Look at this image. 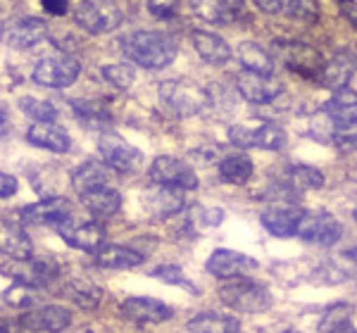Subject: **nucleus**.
<instances>
[{
    "label": "nucleus",
    "mask_w": 357,
    "mask_h": 333,
    "mask_svg": "<svg viewBox=\"0 0 357 333\" xmlns=\"http://www.w3.org/2000/svg\"><path fill=\"white\" fill-rule=\"evenodd\" d=\"M122 53L143 70H165L176 60L178 45L162 31H134L122 38Z\"/></svg>",
    "instance_id": "f257e3e1"
},
{
    "label": "nucleus",
    "mask_w": 357,
    "mask_h": 333,
    "mask_svg": "<svg viewBox=\"0 0 357 333\" xmlns=\"http://www.w3.org/2000/svg\"><path fill=\"white\" fill-rule=\"evenodd\" d=\"M220 300L236 312L260 314L272 307V293L260 281H252L250 277L224 279V284L217 291Z\"/></svg>",
    "instance_id": "f03ea898"
},
{
    "label": "nucleus",
    "mask_w": 357,
    "mask_h": 333,
    "mask_svg": "<svg viewBox=\"0 0 357 333\" xmlns=\"http://www.w3.org/2000/svg\"><path fill=\"white\" fill-rule=\"evenodd\" d=\"M158 98L176 117H195L212 102L207 88H200L188 79H167L158 86Z\"/></svg>",
    "instance_id": "7ed1b4c3"
},
{
    "label": "nucleus",
    "mask_w": 357,
    "mask_h": 333,
    "mask_svg": "<svg viewBox=\"0 0 357 333\" xmlns=\"http://www.w3.org/2000/svg\"><path fill=\"white\" fill-rule=\"evenodd\" d=\"M82 65L69 53H50L36 60L31 72L33 84L43 88H69L79 79Z\"/></svg>",
    "instance_id": "20e7f679"
},
{
    "label": "nucleus",
    "mask_w": 357,
    "mask_h": 333,
    "mask_svg": "<svg viewBox=\"0 0 357 333\" xmlns=\"http://www.w3.org/2000/svg\"><path fill=\"white\" fill-rule=\"evenodd\" d=\"M74 22L86 33H110L122 24V10L114 0H79L74 8Z\"/></svg>",
    "instance_id": "39448f33"
},
{
    "label": "nucleus",
    "mask_w": 357,
    "mask_h": 333,
    "mask_svg": "<svg viewBox=\"0 0 357 333\" xmlns=\"http://www.w3.org/2000/svg\"><path fill=\"white\" fill-rule=\"evenodd\" d=\"M274 48L284 65L303 79H319L326 62L321 60L319 50L303 41H274Z\"/></svg>",
    "instance_id": "423d86ee"
},
{
    "label": "nucleus",
    "mask_w": 357,
    "mask_h": 333,
    "mask_svg": "<svg viewBox=\"0 0 357 333\" xmlns=\"http://www.w3.org/2000/svg\"><path fill=\"white\" fill-rule=\"evenodd\" d=\"M229 141L231 146L241 148V150H252V148H260V150H284L286 143H289V136L281 129L279 124H262L257 129H248V126L238 124L229 129Z\"/></svg>",
    "instance_id": "0eeeda50"
},
{
    "label": "nucleus",
    "mask_w": 357,
    "mask_h": 333,
    "mask_svg": "<svg viewBox=\"0 0 357 333\" xmlns=\"http://www.w3.org/2000/svg\"><path fill=\"white\" fill-rule=\"evenodd\" d=\"M98 153L110 164V169L119 171V174H131V171L141 169L143 160H146L138 148H134L114 131H102L100 141H98Z\"/></svg>",
    "instance_id": "6e6552de"
},
{
    "label": "nucleus",
    "mask_w": 357,
    "mask_h": 333,
    "mask_svg": "<svg viewBox=\"0 0 357 333\" xmlns=\"http://www.w3.org/2000/svg\"><path fill=\"white\" fill-rule=\"evenodd\" d=\"M296 236L305 243L331 248L343 238V226L329 212H303V219L298 224Z\"/></svg>",
    "instance_id": "1a4fd4ad"
},
{
    "label": "nucleus",
    "mask_w": 357,
    "mask_h": 333,
    "mask_svg": "<svg viewBox=\"0 0 357 333\" xmlns=\"http://www.w3.org/2000/svg\"><path fill=\"white\" fill-rule=\"evenodd\" d=\"M55 229L69 248L91 252V255H96V252L105 245V238H107L105 226L98 224V219L96 222H74L72 217H67V219L57 224Z\"/></svg>",
    "instance_id": "9d476101"
},
{
    "label": "nucleus",
    "mask_w": 357,
    "mask_h": 333,
    "mask_svg": "<svg viewBox=\"0 0 357 333\" xmlns=\"http://www.w3.org/2000/svg\"><path fill=\"white\" fill-rule=\"evenodd\" d=\"M148 179L153 183H167V186H178L183 191H195L198 188V174L193 166L172 155H160L153 160L148 169Z\"/></svg>",
    "instance_id": "9b49d317"
},
{
    "label": "nucleus",
    "mask_w": 357,
    "mask_h": 333,
    "mask_svg": "<svg viewBox=\"0 0 357 333\" xmlns=\"http://www.w3.org/2000/svg\"><path fill=\"white\" fill-rule=\"evenodd\" d=\"M50 36L48 22L41 17H17L3 26V41L15 50L36 48Z\"/></svg>",
    "instance_id": "f8f14e48"
},
{
    "label": "nucleus",
    "mask_w": 357,
    "mask_h": 333,
    "mask_svg": "<svg viewBox=\"0 0 357 333\" xmlns=\"http://www.w3.org/2000/svg\"><path fill=\"white\" fill-rule=\"evenodd\" d=\"M236 91L241 98L252 105H267L284 93V84L276 82L272 74H257L250 70H243L236 74Z\"/></svg>",
    "instance_id": "ddd939ff"
},
{
    "label": "nucleus",
    "mask_w": 357,
    "mask_h": 333,
    "mask_svg": "<svg viewBox=\"0 0 357 333\" xmlns=\"http://www.w3.org/2000/svg\"><path fill=\"white\" fill-rule=\"evenodd\" d=\"M324 110L331 114L333 122L341 126V134L336 136V146H343L348 139H353L357 134V91L353 88H341L333 91V98L326 100Z\"/></svg>",
    "instance_id": "4468645a"
},
{
    "label": "nucleus",
    "mask_w": 357,
    "mask_h": 333,
    "mask_svg": "<svg viewBox=\"0 0 357 333\" xmlns=\"http://www.w3.org/2000/svg\"><path fill=\"white\" fill-rule=\"evenodd\" d=\"M205 269L215 279H236L250 277L252 272L260 269V264H257V260H252L250 255H245V252L220 248L210 255V260L205 262Z\"/></svg>",
    "instance_id": "2eb2a0df"
},
{
    "label": "nucleus",
    "mask_w": 357,
    "mask_h": 333,
    "mask_svg": "<svg viewBox=\"0 0 357 333\" xmlns=\"http://www.w3.org/2000/svg\"><path fill=\"white\" fill-rule=\"evenodd\" d=\"M22 224H36V226H57L60 222H65L67 217H72V205L62 195H53V198H43L33 205H26L20 212Z\"/></svg>",
    "instance_id": "dca6fc26"
},
{
    "label": "nucleus",
    "mask_w": 357,
    "mask_h": 333,
    "mask_svg": "<svg viewBox=\"0 0 357 333\" xmlns=\"http://www.w3.org/2000/svg\"><path fill=\"white\" fill-rule=\"evenodd\" d=\"M119 312L138 326L162 324V321L174 317V309L162 300H155V297H126L119 305Z\"/></svg>",
    "instance_id": "f3484780"
},
{
    "label": "nucleus",
    "mask_w": 357,
    "mask_h": 333,
    "mask_svg": "<svg viewBox=\"0 0 357 333\" xmlns=\"http://www.w3.org/2000/svg\"><path fill=\"white\" fill-rule=\"evenodd\" d=\"M146 208L155 219H169L186 208L183 188L167 186V183H155V188L146 193Z\"/></svg>",
    "instance_id": "a211bd4d"
},
{
    "label": "nucleus",
    "mask_w": 357,
    "mask_h": 333,
    "mask_svg": "<svg viewBox=\"0 0 357 333\" xmlns=\"http://www.w3.org/2000/svg\"><path fill=\"white\" fill-rule=\"evenodd\" d=\"M303 212L305 210L296 208L293 203H284V205L274 203V208L264 210L260 215V224L276 238H291L296 236L298 224L303 219Z\"/></svg>",
    "instance_id": "6ab92c4d"
},
{
    "label": "nucleus",
    "mask_w": 357,
    "mask_h": 333,
    "mask_svg": "<svg viewBox=\"0 0 357 333\" xmlns=\"http://www.w3.org/2000/svg\"><path fill=\"white\" fill-rule=\"evenodd\" d=\"M26 141L41 150L65 155L72 150V136L53 122H33L26 129Z\"/></svg>",
    "instance_id": "aec40b11"
},
{
    "label": "nucleus",
    "mask_w": 357,
    "mask_h": 333,
    "mask_svg": "<svg viewBox=\"0 0 357 333\" xmlns=\"http://www.w3.org/2000/svg\"><path fill=\"white\" fill-rule=\"evenodd\" d=\"M72 324V312L60 305H45L41 309H29L22 314L20 326L31 331H65Z\"/></svg>",
    "instance_id": "412c9836"
},
{
    "label": "nucleus",
    "mask_w": 357,
    "mask_h": 333,
    "mask_svg": "<svg viewBox=\"0 0 357 333\" xmlns=\"http://www.w3.org/2000/svg\"><path fill=\"white\" fill-rule=\"evenodd\" d=\"M191 43L195 53L200 55V60H205L212 67H222L231 60V45L212 31L195 29V31H191Z\"/></svg>",
    "instance_id": "4be33fe9"
},
{
    "label": "nucleus",
    "mask_w": 357,
    "mask_h": 333,
    "mask_svg": "<svg viewBox=\"0 0 357 333\" xmlns=\"http://www.w3.org/2000/svg\"><path fill=\"white\" fill-rule=\"evenodd\" d=\"M82 203L93 219L102 222V219H110V217H114L122 210V193L112 186H100L93 188V191L82 193Z\"/></svg>",
    "instance_id": "5701e85b"
},
{
    "label": "nucleus",
    "mask_w": 357,
    "mask_h": 333,
    "mask_svg": "<svg viewBox=\"0 0 357 333\" xmlns=\"http://www.w3.org/2000/svg\"><path fill=\"white\" fill-rule=\"evenodd\" d=\"M10 274H13L15 279L36 286V288H45V286H50L60 277V264L55 262V257H38V260L31 257V260L22 262V272L20 269H13Z\"/></svg>",
    "instance_id": "b1692460"
},
{
    "label": "nucleus",
    "mask_w": 357,
    "mask_h": 333,
    "mask_svg": "<svg viewBox=\"0 0 357 333\" xmlns=\"http://www.w3.org/2000/svg\"><path fill=\"white\" fill-rule=\"evenodd\" d=\"M355 70H357L355 57L350 55L348 50H341V53H336L324 65V72H321V77H319V84L329 91L348 88L350 79L355 77Z\"/></svg>",
    "instance_id": "393cba45"
},
{
    "label": "nucleus",
    "mask_w": 357,
    "mask_h": 333,
    "mask_svg": "<svg viewBox=\"0 0 357 333\" xmlns=\"http://www.w3.org/2000/svg\"><path fill=\"white\" fill-rule=\"evenodd\" d=\"M3 255L15 262H24L33 257V243L24 231V224L10 222L8 217L3 219Z\"/></svg>",
    "instance_id": "a878e982"
},
{
    "label": "nucleus",
    "mask_w": 357,
    "mask_h": 333,
    "mask_svg": "<svg viewBox=\"0 0 357 333\" xmlns=\"http://www.w3.org/2000/svg\"><path fill=\"white\" fill-rule=\"evenodd\" d=\"M110 164L105 160H86L84 164H79L72 174V188L79 195L86 191H93L100 186H110Z\"/></svg>",
    "instance_id": "bb28decb"
},
{
    "label": "nucleus",
    "mask_w": 357,
    "mask_h": 333,
    "mask_svg": "<svg viewBox=\"0 0 357 333\" xmlns=\"http://www.w3.org/2000/svg\"><path fill=\"white\" fill-rule=\"evenodd\" d=\"M62 295H65L67 300H72L79 309H86V312L98 309V307H100V302H102V288H100V286H96L93 281H89V279L67 281L65 288H62Z\"/></svg>",
    "instance_id": "cd10ccee"
},
{
    "label": "nucleus",
    "mask_w": 357,
    "mask_h": 333,
    "mask_svg": "<svg viewBox=\"0 0 357 333\" xmlns=\"http://www.w3.org/2000/svg\"><path fill=\"white\" fill-rule=\"evenodd\" d=\"M143 260H146V255L126 248V245H114V243H105L96 252V262L105 269H134L141 267Z\"/></svg>",
    "instance_id": "c85d7f7f"
},
{
    "label": "nucleus",
    "mask_w": 357,
    "mask_h": 333,
    "mask_svg": "<svg viewBox=\"0 0 357 333\" xmlns=\"http://www.w3.org/2000/svg\"><path fill=\"white\" fill-rule=\"evenodd\" d=\"M296 191H319L324 186V174L310 164H289L281 171V179Z\"/></svg>",
    "instance_id": "c756f323"
},
{
    "label": "nucleus",
    "mask_w": 357,
    "mask_h": 333,
    "mask_svg": "<svg viewBox=\"0 0 357 333\" xmlns=\"http://www.w3.org/2000/svg\"><path fill=\"white\" fill-rule=\"evenodd\" d=\"M238 62L243 65V70H250V72H257V74H272L276 62L274 57L262 48V45L252 43V41H243L238 43Z\"/></svg>",
    "instance_id": "7c9ffc66"
},
{
    "label": "nucleus",
    "mask_w": 357,
    "mask_h": 333,
    "mask_svg": "<svg viewBox=\"0 0 357 333\" xmlns=\"http://www.w3.org/2000/svg\"><path fill=\"white\" fill-rule=\"evenodd\" d=\"M191 331H205V333H236L241 331V321L231 314L220 312H200L188 321Z\"/></svg>",
    "instance_id": "2f4dec72"
},
{
    "label": "nucleus",
    "mask_w": 357,
    "mask_h": 333,
    "mask_svg": "<svg viewBox=\"0 0 357 333\" xmlns=\"http://www.w3.org/2000/svg\"><path fill=\"white\" fill-rule=\"evenodd\" d=\"M252 160L243 153L236 155H227V157L220 162V174L227 183H236V186H243L248 179L252 176Z\"/></svg>",
    "instance_id": "473e14b6"
},
{
    "label": "nucleus",
    "mask_w": 357,
    "mask_h": 333,
    "mask_svg": "<svg viewBox=\"0 0 357 333\" xmlns=\"http://www.w3.org/2000/svg\"><path fill=\"white\" fill-rule=\"evenodd\" d=\"M353 312H355L353 305H348V302H336V305L329 307V312H326L324 317H321L319 331H324V333H329V331H336V333H350V331H355Z\"/></svg>",
    "instance_id": "72a5a7b5"
},
{
    "label": "nucleus",
    "mask_w": 357,
    "mask_h": 333,
    "mask_svg": "<svg viewBox=\"0 0 357 333\" xmlns=\"http://www.w3.org/2000/svg\"><path fill=\"white\" fill-rule=\"evenodd\" d=\"M36 291H38L36 286L15 279V286H10V288L3 291V302L5 305H10L13 309H31L38 302Z\"/></svg>",
    "instance_id": "f704fd0d"
},
{
    "label": "nucleus",
    "mask_w": 357,
    "mask_h": 333,
    "mask_svg": "<svg viewBox=\"0 0 357 333\" xmlns=\"http://www.w3.org/2000/svg\"><path fill=\"white\" fill-rule=\"evenodd\" d=\"M72 105V110L74 114H77L79 119H82L84 124H89V126H105V124H110L112 122V117H110V112L105 110V105L102 102H96V100H72L69 102Z\"/></svg>",
    "instance_id": "c9c22d12"
},
{
    "label": "nucleus",
    "mask_w": 357,
    "mask_h": 333,
    "mask_svg": "<svg viewBox=\"0 0 357 333\" xmlns=\"http://www.w3.org/2000/svg\"><path fill=\"white\" fill-rule=\"evenodd\" d=\"M20 110L26 114L33 122H55L57 119V107L50 100H38V98L24 95L20 100Z\"/></svg>",
    "instance_id": "e433bc0d"
},
{
    "label": "nucleus",
    "mask_w": 357,
    "mask_h": 333,
    "mask_svg": "<svg viewBox=\"0 0 357 333\" xmlns=\"http://www.w3.org/2000/svg\"><path fill=\"white\" fill-rule=\"evenodd\" d=\"M151 277L162 281V284H167V286H181V288H186L191 295H200V291L195 288L186 277H183V269L176 267V264H162V267H155L151 272Z\"/></svg>",
    "instance_id": "4c0bfd02"
},
{
    "label": "nucleus",
    "mask_w": 357,
    "mask_h": 333,
    "mask_svg": "<svg viewBox=\"0 0 357 333\" xmlns=\"http://www.w3.org/2000/svg\"><path fill=\"white\" fill-rule=\"evenodd\" d=\"M102 79L107 84H112L114 88H129L131 84L136 82V70L131 65H124V62H117V65H105L100 70Z\"/></svg>",
    "instance_id": "58836bf2"
},
{
    "label": "nucleus",
    "mask_w": 357,
    "mask_h": 333,
    "mask_svg": "<svg viewBox=\"0 0 357 333\" xmlns=\"http://www.w3.org/2000/svg\"><path fill=\"white\" fill-rule=\"evenodd\" d=\"M284 3L293 20H301V22L319 20V3L317 0H284Z\"/></svg>",
    "instance_id": "ea45409f"
},
{
    "label": "nucleus",
    "mask_w": 357,
    "mask_h": 333,
    "mask_svg": "<svg viewBox=\"0 0 357 333\" xmlns=\"http://www.w3.org/2000/svg\"><path fill=\"white\" fill-rule=\"evenodd\" d=\"M191 13L200 20L210 22V24H220V8L222 0H188Z\"/></svg>",
    "instance_id": "a19ab883"
},
{
    "label": "nucleus",
    "mask_w": 357,
    "mask_h": 333,
    "mask_svg": "<svg viewBox=\"0 0 357 333\" xmlns=\"http://www.w3.org/2000/svg\"><path fill=\"white\" fill-rule=\"evenodd\" d=\"M148 5V13L158 20H172L176 17L178 8H181V0H146Z\"/></svg>",
    "instance_id": "79ce46f5"
},
{
    "label": "nucleus",
    "mask_w": 357,
    "mask_h": 333,
    "mask_svg": "<svg viewBox=\"0 0 357 333\" xmlns=\"http://www.w3.org/2000/svg\"><path fill=\"white\" fill-rule=\"evenodd\" d=\"M245 15V0H222L220 24H236Z\"/></svg>",
    "instance_id": "37998d69"
},
{
    "label": "nucleus",
    "mask_w": 357,
    "mask_h": 333,
    "mask_svg": "<svg viewBox=\"0 0 357 333\" xmlns=\"http://www.w3.org/2000/svg\"><path fill=\"white\" fill-rule=\"evenodd\" d=\"M191 155H193V157H198L195 162H200V164L220 162V160H217V155H220V148H217V146H203V148H198V150H193Z\"/></svg>",
    "instance_id": "c03bdc74"
},
{
    "label": "nucleus",
    "mask_w": 357,
    "mask_h": 333,
    "mask_svg": "<svg viewBox=\"0 0 357 333\" xmlns=\"http://www.w3.org/2000/svg\"><path fill=\"white\" fill-rule=\"evenodd\" d=\"M255 8L260 10L262 15H281L284 13V0H252Z\"/></svg>",
    "instance_id": "a18cd8bd"
},
{
    "label": "nucleus",
    "mask_w": 357,
    "mask_h": 333,
    "mask_svg": "<svg viewBox=\"0 0 357 333\" xmlns=\"http://www.w3.org/2000/svg\"><path fill=\"white\" fill-rule=\"evenodd\" d=\"M15 193H17V179L13 174H8V171H3V174H0V198L8 200V198H13Z\"/></svg>",
    "instance_id": "49530a36"
},
{
    "label": "nucleus",
    "mask_w": 357,
    "mask_h": 333,
    "mask_svg": "<svg viewBox=\"0 0 357 333\" xmlns=\"http://www.w3.org/2000/svg\"><path fill=\"white\" fill-rule=\"evenodd\" d=\"M43 10L53 17H62L69 13V0H41Z\"/></svg>",
    "instance_id": "de8ad7c7"
},
{
    "label": "nucleus",
    "mask_w": 357,
    "mask_h": 333,
    "mask_svg": "<svg viewBox=\"0 0 357 333\" xmlns=\"http://www.w3.org/2000/svg\"><path fill=\"white\" fill-rule=\"evenodd\" d=\"M338 8L345 20L357 29V0H338Z\"/></svg>",
    "instance_id": "09e8293b"
},
{
    "label": "nucleus",
    "mask_w": 357,
    "mask_h": 333,
    "mask_svg": "<svg viewBox=\"0 0 357 333\" xmlns=\"http://www.w3.org/2000/svg\"><path fill=\"white\" fill-rule=\"evenodd\" d=\"M200 222H203L205 226H220L224 222V210H203Z\"/></svg>",
    "instance_id": "8fccbe9b"
},
{
    "label": "nucleus",
    "mask_w": 357,
    "mask_h": 333,
    "mask_svg": "<svg viewBox=\"0 0 357 333\" xmlns=\"http://www.w3.org/2000/svg\"><path fill=\"white\" fill-rule=\"evenodd\" d=\"M0 126H3V139H8L10 134V117H8V107L3 105V110H0Z\"/></svg>",
    "instance_id": "3c124183"
},
{
    "label": "nucleus",
    "mask_w": 357,
    "mask_h": 333,
    "mask_svg": "<svg viewBox=\"0 0 357 333\" xmlns=\"http://www.w3.org/2000/svg\"><path fill=\"white\" fill-rule=\"evenodd\" d=\"M345 255H348V260H350V262H353V264H355V267H357V248H353V250H348V252H345Z\"/></svg>",
    "instance_id": "603ef678"
},
{
    "label": "nucleus",
    "mask_w": 357,
    "mask_h": 333,
    "mask_svg": "<svg viewBox=\"0 0 357 333\" xmlns=\"http://www.w3.org/2000/svg\"><path fill=\"white\" fill-rule=\"evenodd\" d=\"M353 217H355V222H357V208H355V212H353Z\"/></svg>",
    "instance_id": "864d4df0"
}]
</instances>
